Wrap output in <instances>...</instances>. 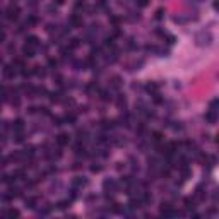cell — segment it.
<instances>
[{"label": "cell", "instance_id": "cell-27", "mask_svg": "<svg viewBox=\"0 0 219 219\" xmlns=\"http://www.w3.org/2000/svg\"><path fill=\"white\" fill-rule=\"evenodd\" d=\"M118 106H125V98H118Z\"/></svg>", "mask_w": 219, "mask_h": 219}, {"label": "cell", "instance_id": "cell-11", "mask_svg": "<svg viewBox=\"0 0 219 219\" xmlns=\"http://www.w3.org/2000/svg\"><path fill=\"white\" fill-rule=\"evenodd\" d=\"M22 53H24V56H34V48L33 46H29V45H26L24 46V50H22Z\"/></svg>", "mask_w": 219, "mask_h": 219}, {"label": "cell", "instance_id": "cell-30", "mask_svg": "<svg viewBox=\"0 0 219 219\" xmlns=\"http://www.w3.org/2000/svg\"><path fill=\"white\" fill-rule=\"evenodd\" d=\"M3 39H5V33H3V31H2V29H0V43H2V41H3Z\"/></svg>", "mask_w": 219, "mask_h": 219}, {"label": "cell", "instance_id": "cell-14", "mask_svg": "<svg viewBox=\"0 0 219 219\" xmlns=\"http://www.w3.org/2000/svg\"><path fill=\"white\" fill-rule=\"evenodd\" d=\"M195 197H197V199H204V197H205V194H204V187H202V185L197 187V190H195Z\"/></svg>", "mask_w": 219, "mask_h": 219}, {"label": "cell", "instance_id": "cell-24", "mask_svg": "<svg viewBox=\"0 0 219 219\" xmlns=\"http://www.w3.org/2000/svg\"><path fill=\"white\" fill-rule=\"evenodd\" d=\"M163 9H158V10H156V19H158V21H159V19H163Z\"/></svg>", "mask_w": 219, "mask_h": 219}, {"label": "cell", "instance_id": "cell-32", "mask_svg": "<svg viewBox=\"0 0 219 219\" xmlns=\"http://www.w3.org/2000/svg\"><path fill=\"white\" fill-rule=\"evenodd\" d=\"M50 65H52V67H56V60H53V58H52V60H50Z\"/></svg>", "mask_w": 219, "mask_h": 219}, {"label": "cell", "instance_id": "cell-2", "mask_svg": "<svg viewBox=\"0 0 219 219\" xmlns=\"http://www.w3.org/2000/svg\"><path fill=\"white\" fill-rule=\"evenodd\" d=\"M205 122L211 123V125H214V123L218 122V110H209V111L205 113Z\"/></svg>", "mask_w": 219, "mask_h": 219}, {"label": "cell", "instance_id": "cell-26", "mask_svg": "<svg viewBox=\"0 0 219 219\" xmlns=\"http://www.w3.org/2000/svg\"><path fill=\"white\" fill-rule=\"evenodd\" d=\"M67 205H69V200H63V202H60V204H58V207H60V209H65Z\"/></svg>", "mask_w": 219, "mask_h": 219}, {"label": "cell", "instance_id": "cell-8", "mask_svg": "<svg viewBox=\"0 0 219 219\" xmlns=\"http://www.w3.org/2000/svg\"><path fill=\"white\" fill-rule=\"evenodd\" d=\"M12 128H14V132H22V130H24V120H22V118H17V120L14 122Z\"/></svg>", "mask_w": 219, "mask_h": 219}, {"label": "cell", "instance_id": "cell-16", "mask_svg": "<svg viewBox=\"0 0 219 219\" xmlns=\"http://www.w3.org/2000/svg\"><path fill=\"white\" fill-rule=\"evenodd\" d=\"M34 74H36L38 77H45V75H46V72H45L43 67H34Z\"/></svg>", "mask_w": 219, "mask_h": 219}, {"label": "cell", "instance_id": "cell-31", "mask_svg": "<svg viewBox=\"0 0 219 219\" xmlns=\"http://www.w3.org/2000/svg\"><path fill=\"white\" fill-rule=\"evenodd\" d=\"M53 122H55V125H62V120L60 118H53Z\"/></svg>", "mask_w": 219, "mask_h": 219}, {"label": "cell", "instance_id": "cell-5", "mask_svg": "<svg viewBox=\"0 0 219 219\" xmlns=\"http://www.w3.org/2000/svg\"><path fill=\"white\" fill-rule=\"evenodd\" d=\"M69 142H70V137H69L67 134H58V135H56V144H58L60 147L67 146Z\"/></svg>", "mask_w": 219, "mask_h": 219}, {"label": "cell", "instance_id": "cell-6", "mask_svg": "<svg viewBox=\"0 0 219 219\" xmlns=\"http://www.w3.org/2000/svg\"><path fill=\"white\" fill-rule=\"evenodd\" d=\"M69 24H70L72 28H81V26H82V19L79 17L77 14H72L70 19H69Z\"/></svg>", "mask_w": 219, "mask_h": 219}, {"label": "cell", "instance_id": "cell-20", "mask_svg": "<svg viewBox=\"0 0 219 219\" xmlns=\"http://www.w3.org/2000/svg\"><path fill=\"white\" fill-rule=\"evenodd\" d=\"M36 22H38V19L34 17V16H29V17H28V21H26V24H29V26H34Z\"/></svg>", "mask_w": 219, "mask_h": 219}, {"label": "cell", "instance_id": "cell-3", "mask_svg": "<svg viewBox=\"0 0 219 219\" xmlns=\"http://www.w3.org/2000/svg\"><path fill=\"white\" fill-rule=\"evenodd\" d=\"M17 17H19V7L17 5H10L7 9V19L9 21H16Z\"/></svg>", "mask_w": 219, "mask_h": 219}, {"label": "cell", "instance_id": "cell-19", "mask_svg": "<svg viewBox=\"0 0 219 219\" xmlns=\"http://www.w3.org/2000/svg\"><path fill=\"white\" fill-rule=\"evenodd\" d=\"M101 99L103 101H111V94L108 91H101Z\"/></svg>", "mask_w": 219, "mask_h": 219}, {"label": "cell", "instance_id": "cell-7", "mask_svg": "<svg viewBox=\"0 0 219 219\" xmlns=\"http://www.w3.org/2000/svg\"><path fill=\"white\" fill-rule=\"evenodd\" d=\"M82 187H87V178L77 176V178L74 180V188H82Z\"/></svg>", "mask_w": 219, "mask_h": 219}, {"label": "cell", "instance_id": "cell-25", "mask_svg": "<svg viewBox=\"0 0 219 219\" xmlns=\"http://www.w3.org/2000/svg\"><path fill=\"white\" fill-rule=\"evenodd\" d=\"M147 3H149V0H137V5L139 7H146Z\"/></svg>", "mask_w": 219, "mask_h": 219}, {"label": "cell", "instance_id": "cell-23", "mask_svg": "<svg viewBox=\"0 0 219 219\" xmlns=\"http://www.w3.org/2000/svg\"><path fill=\"white\" fill-rule=\"evenodd\" d=\"M65 122H70V123H75V115H67V116H65Z\"/></svg>", "mask_w": 219, "mask_h": 219}, {"label": "cell", "instance_id": "cell-15", "mask_svg": "<svg viewBox=\"0 0 219 219\" xmlns=\"http://www.w3.org/2000/svg\"><path fill=\"white\" fill-rule=\"evenodd\" d=\"M79 45H81V43H79V39H77V38H72V39H70V43H69V50H75Z\"/></svg>", "mask_w": 219, "mask_h": 219}, {"label": "cell", "instance_id": "cell-18", "mask_svg": "<svg viewBox=\"0 0 219 219\" xmlns=\"http://www.w3.org/2000/svg\"><path fill=\"white\" fill-rule=\"evenodd\" d=\"M185 207H187V209H192V211H194V209H195V202L190 200V199H185Z\"/></svg>", "mask_w": 219, "mask_h": 219}, {"label": "cell", "instance_id": "cell-22", "mask_svg": "<svg viewBox=\"0 0 219 219\" xmlns=\"http://www.w3.org/2000/svg\"><path fill=\"white\" fill-rule=\"evenodd\" d=\"M152 140H154V142H159V140H161V134H159V132H154V134H152Z\"/></svg>", "mask_w": 219, "mask_h": 219}, {"label": "cell", "instance_id": "cell-29", "mask_svg": "<svg viewBox=\"0 0 219 219\" xmlns=\"http://www.w3.org/2000/svg\"><path fill=\"white\" fill-rule=\"evenodd\" d=\"M99 169H101V166H91V171H94V173L99 171Z\"/></svg>", "mask_w": 219, "mask_h": 219}, {"label": "cell", "instance_id": "cell-4", "mask_svg": "<svg viewBox=\"0 0 219 219\" xmlns=\"http://www.w3.org/2000/svg\"><path fill=\"white\" fill-rule=\"evenodd\" d=\"M16 74H17L16 65H5V67H3V75H5L7 79H14V77H16Z\"/></svg>", "mask_w": 219, "mask_h": 219}, {"label": "cell", "instance_id": "cell-9", "mask_svg": "<svg viewBox=\"0 0 219 219\" xmlns=\"http://www.w3.org/2000/svg\"><path fill=\"white\" fill-rule=\"evenodd\" d=\"M111 87H115V89H120L122 87V79L118 75H113L111 77Z\"/></svg>", "mask_w": 219, "mask_h": 219}, {"label": "cell", "instance_id": "cell-13", "mask_svg": "<svg viewBox=\"0 0 219 219\" xmlns=\"http://www.w3.org/2000/svg\"><path fill=\"white\" fill-rule=\"evenodd\" d=\"M36 202H38L36 197H29V199L26 200V205H28L29 209H34V207H36Z\"/></svg>", "mask_w": 219, "mask_h": 219}, {"label": "cell", "instance_id": "cell-33", "mask_svg": "<svg viewBox=\"0 0 219 219\" xmlns=\"http://www.w3.org/2000/svg\"><path fill=\"white\" fill-rule=\"evenodd\" d=\"M55 2H56V3H58V5H62V3H63V2H65V0H55Z\"/></svg>", "mask_w": 219, "mask_h": 219}, {"label": "cell", "instance_id": "cell-21", "mask_svg": "<svg viewBox=\"0 0 219 219\" xmlns=\"http://www.w3.org/2000/svg\"><path fill=\"white\" fill-rule=\"evenodd\" d=\"M111 127H113L111 120H103V128H111Z\"/></svg>", "mask_w": 219, "mask_h": 219}, {"label": "cell", "instance_id": "cell-12", "mask_svg": "<svg viewBox=\"0 0 219 219\" xmlns=\"http://www.w3.org/2000/svg\"><path fill=\"white\" fill-rule=\"evenodd\" d=\"M26 45H29V46H33V48H36L38 45H39V39L36 36H29L28 38V43Z\"/></svg>", "mask_w": 219, "mask_h": 219}, {"label": "cell", "instance_id": "cell-17", "mask_svg": "<svg viewBox=\"0 0 219 219\" xmlns=\"http://www.w3.org/2000/svg\"><path fill=\"white\" fill-rule=\"evenodd\" d=\"M7 216L9 218H19V211L17 209H9L7 211Z\"/></svg>", "mask_w": 219, "mask_h": 219}, {"label": "cell", "instance_id": "cell-34", "mask_svg": "<svg viewBox=\"0 0 219 219\" xmlns=\"http://www.w3.org/2000/svg\"><path fill=\"white\" fill-rule=\"evenodd\" d=\"M197 2H204V0H197Z\"/></svg>", "mask_w": 219, "mask_h": 219}, {"label": "cell", "instance_id": "cell-10", "mask_svg": "<svg viewBox=\"0 0 219 219\" xmlns=\"http://www.w3.org/2000/svg\"><path fill=\"white\" fill-rule=\"evenodd\" d=\"M158 89H159V86L156 84V82H149L146 86V91L151 92V94H154V92H158Z\"/></svg>", "mask_w": 219, "mask_h": 219}, {"label": "cell", "instance_id": "cell-28", "mask_svg": "<svg viewBox=\"0 0 219 219\" xmlns=\"http://www.w3.org/2000/svg\"><path fill=\"white\" fill-rule=\"evenodd\" d=\"M111 22H113V24H118V22H120V17H115V16H113V17H111Z\"/></svg>", "mask_w": 219, "mask_h": 219}, {"label": "cell", "instance_id": "cell-1", "mask_svg": "<svg viewBox=\"0 0 219 219\" xmlns=\"http://www.w3.org/2000/svg\"><path fill=\"white\" fill-rule=\"evenodd\" d=\"M103 188H105V192L106 194H116L118 192V183L115 182V180H111V178H108V180H105L103 182Z\"/></svg>", "mask_w": 219, "mask_h": 219}]
</instances>
